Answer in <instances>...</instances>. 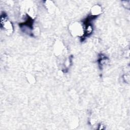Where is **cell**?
Returning a JSON list of instances; mask_svg holds the SVG:
<instances>
[{"label":"cell","mask_w":130,"mask_h":130,"mask_svg":"<svg viewBox=\"0 0 130 130\" xmlns=\"http://www.w3.org/2000/svg\"><path fill=\"white\" fill-rule=\"evenodd\" d=\"M108 58L106 56H104L103 54H101V56H100L99 59L98 60V62H99V64L100 66H101V67L102 68V67L104 66V64L106 63V62L108 61Z\"/></svg>","instance_id":"obj_1"}]
</instances>
